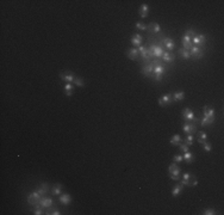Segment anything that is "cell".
Here are the masks:
<instances>
[{"label": "cell", "mask_w": 224, "mask_h": 215, "mask_svg": "<svg viewBox=\"0 0 224 215\" xmlns=\"http://www.w3.org/2000/svg\"><path fill=\"white\" fill-rule=\"evenodd\" d=\"M153 66H154V70H153V78L155 81H161L162 80V75L166 73V66L165 62L161 60H153L150 61Z\"/></svg>", "instance_id": "obj_1"}, {"label": "cell", "mask_w": 224, "mask_h": 215, "mask_svg": "<svg viewBox=\"0 0 224 215\" xmlns=\"http://www.w3.org/2000/svg\"><path fill=\"white\" fill-rule=\"evenodd\" d=\"M194 35H196V30L193 27H189V29L186 30L184 37L181 38V43H182V48L184 49H186V50L189 52V49L193 47V44H192V38L194 37Z\"/></svg>", "instance_id": "obj_2"}, {"label": "cell", "mask_w": 224, "mask_h": 215, "mask_svg": "<svg viewBox=\"0 0 224 215\" xmlns=\"http://www.w3.org/2000/svg\"><path fill=\"white\" fill-rule=\"evenodd\" d=\"M165 53V50H163V47L161 44H152L148 47V54H149V57L152 59V57H157V59H160L162 56V54Z\"/></svg>", "instance_id": "obj_3"}, {"label": "cell", "mask_w": 224, "mask_h": 215, "mask_svg": "<svg viewBox=\"0 0 224 215\" xmlns=\"http://www.w3.org/2000/svg\"><path fill=\"white\" fill-rule=\"evenodd\" d=\"M181 116H182V118L185 120V122H193V123L198 124V121H199V120H198V117H196L194 112H193L189 108H186V109L182 110Z\"/></svg>", "instance_id": "obj_4"}, {"label": "cell", "mask_w": 224, "mask_h": 215, "mask_svg": "<svg viewBox=\"0 0 224 215\" xmlns=\"http://www.w3.org/2000/svg\"><path fill=\"white\" fill-rule=\"evenodd\" d=\"M206 41H207V36L205 34H196L194 37L192 38V44L199 47V48H203L206 44Z\"/></svg>", "instance_id": "obj_5"}, {"label": "cell", "mask_w": 224, "mask_h": 215, "mask_svg": "<svg viewBox=\"0 0 224 215\" xmlns=\"http://www.w3.org/2000/svg\"><path fill=\"white\" fill-rule=\"evenodd\" d=\"M161 45L172 53V50H174V48H175V42H174V40L170 38V37H165V36H162Z\"/></svg>", "instance_id": "obj_6"}, {"label": "cell", "mask_w": 224, "mask_h": 215, "mask_svg": "<svg viewBox=\"0 0 224 215\" xmlns=\"http://www.w3.org/2000/svg\"><path fill=\"white\" fill-rule=\"evenodd\" d=\"M182 130L184 133L187 134H196L197 133V124L193 123V122H185L184 125H182Z\"/></svg>", "instance_id": "obj_7"}, {"label": "cell", "mask_w": 224, "mask_h": 215, "mask_svg": "<svg viewBox=\"0 0 224 215\" xmlns=\"http://www.w3.org/2000/svg\"><path fill=\"white\" fill-rule=\"evenodd\" d=\"M189 54H191V57H193V59H202L203 56H204V49L203 48H199V47H196V45H193L191 49H189Z\"/></svg>", "instance_id": "obj_8"}, {"label": "cell", "mask_w": 224, "mask_h": 215, "mask_svg": "<svg viewBox=\"0 0 224 215\" xmlns=\"http://www.w3.org/2000/svg\"><path fill=\"white\" fill-rule=\"evenodd\" d=\"M173 103V96L172 93H165L159 98V105L160 107H167L168 104Z\"/></svg>", "instance_id": "obj_9"}, {"label": "cell", "mask_w": 224, "mask_h": 215, "mask_svg": "<svg viewBox=\"0 0 224 215\" xmlns=\"http://www.w3.org/2000/svg\"><path fill=\"white\" fill-rule=\"evenodd\" d=\"M198 123L200 127H206V125H211L214 124V122H215V117H205V116H198Z\"/></svg>", "instance_id": "obj_10"}, {"label": "cell", "mask_w": 224, "mask_h": 215, "mask_svg": "<svg viewBox=\"0 0 224 215\" xmlns=\"http://www.w3.org/2000/svg\"><path fill=\"white\" fill-rule=\"evenodd\" d=\"M153 70H154V66H153L152 63H145L144 66H142V68H141V73L145 75V77H148V78H152L153 77Z\"/></svg>", "instance_id": "obj_11"}, {"label": "cell", "mask_w": 224, "mask_h": 215, "mask_svg": "<svg viewBox=\"0 0 224 215\" xmlns=\"http://www.w3.org/2000/svg\"><path fill=\"white\" fill-rule=\"evenodd\" d=\"M38 203H39V206L42 207L43 209L54 206V201H53V198H51V197H48V196H43L42 198H41V201H39Z\"/></svg>", "instance_id": "obj_12"}, {"label": "cell", "mask_w": 224, "mask_h": 215, "mask_svg": "<svg viewBox=\"0 0 224 215\" xmlns=\"http://www.w3.org/2000/svg\"><path fill=\"white\" fill-rule=\"evenodd\" d=\"M75 74H73L72 72H66V73H60V78L62 79L63 81L66 82H74V79H75Z\"/></svg>", "instance_id": "obj_13"}, {"label": "cell", "mask_w": 224, "mask_h": 215, "mask_svg": "<svg viewBox=\"0 0 224 215\" xmlns=\"http://www.w3.org/2000/svg\"><path fill=\"white\" fill-rule=\"evenodd\" d=\"M59 202L62 203L63 206H69L71 202H72V196H71L69 194H63L62 192V194L59 196Z\"/></svg>", "instance_id": "obj_14"}, {"label": "cell", "mask_w": 224, "mask_h": 215, "mask_svg": "<svg viewBox=\"0 0 224 215\" xmlns=\"http://www.w3.org/2000/svg\"><path fill=\"white\" fill-rule=\"evenodd\" d=\"M161 59L165 63H170V65H172V63L174 62L175 56H174V54L170 53V52H165V53L162 54Z\"/></svg>", "instance_id": "obj_15"}, {"label": "cell", "mask_w": 224, "mask_h": 215, "mask_svg": "<svg viewBox=\"0 0 224 215\" xmlns=\"http://www.w3.org/2000/svg\"><path fill=\"white\" fill-rule=\"evenodd\" d=\"M126 56L130 59V60H137L140 53H138V49L137 48H130L126 50Z\"/></svg>", "instance_id": "obj_16"}, {"label": "cell", "mask_w": 224, "mask_h": 215, "mask_svg": "<svg viewBox=\"0 0 224 215\" xmlns=\"http://www.w3.org/2000/svg\"><path fill=\"white\" fill-rule=\"evenodd\" d=\"M149 6L147 5V4H142L141 6H140V9H138V13H140V16L141 18H147L148 17V15H149Z\"/></svg>", "instance_id": "obj_17"}, {"label": "cell", "mask_w": 224, "mask_h": 215, "mask_svg": "<svg viewBox=\"0 0 224 215\" xmlns=\"http://www.w3.org/2000/svg\"><path fill=\"white\" fill-rule=\"evenodd\" d=\"M216 115V111L215 109L212 107H207V105H205L204 107V109H203V116L205 117H215Z\"/></svg>", "instance_id": "obj_18"}, {"label": "cell", "mask_w": 224, "mask_h": 215, "mask_svg": "<svg viewBox=\"0 0 224 215\" xmlns=\"http://www.w3.org/2000/svg\"><path fill=\"white\" fill-rule=\"evenodd\" d=\"M63 90H64V93L67 97H71L73 93H74V85L72 82H66L64 86H63Z\"/></svg>", "instance_id": "obj_19"}, {"label": "cell", "mask_w": 224, "mask_h": 215, "mask_svg": "<svg viewBox=\"0 0 224 215\" xmlns=\"http://www.w3.org/2000/svg\"><path fill=\"white\" fill-rule=\"evenodd\" d=\"M192 173H189V172H186V173H184L182 175V179L180 180V183L182 184V185H186V187H189V182H191V179H192Z\"/></svg>", "instance_id": "obj_20"}, {"label": "cell", "mask_w": 224, "mask_h": 215, "mask_svg": "<svg viewBox=\"0 0 224 215\" xmlns=\"http://www.w3.org/2000/svg\"><path fill=\"white\" fill-rule=\"evenodd\" d=\"M63 191V187L62 184H60V183H56L53 189H51V194L54 195V196H60L61 194H62Z\"/></svg>", "instance_id": "obj_21"}, {"label": "cell", "mask_w": 224, "mask_h": 215, "mask_svg": "<svg viewBox=\"0 0 224 215\" xmlns=\"http://www.w3.org/2000/svg\"><path fill=\"white\" fill-rule=\"evenodd\" d=\"M148 29H149V31H150L152 34H159V32L161 31L160 24H157V23H155V22L150 23V24L148 25Z\"/></svg>", "instance_id": "obj_22"}, {"label": "cell", "mask_w": 224, "mask_h": 215, "mask_svg": "<svg viewBox=\"0 0 224 215\" xmlns=\"http://www.w3.org/2000/svg\"><path fill=\"white\" fill-rule=\"evenodd\" d=\"M142 40H143L142 35H140V34H135V35L131 37V43H132L135 47H140L141 43H142Z\"/></svg>", "instance_id": "obj_23"}, {"label": "cell", "mask_w": 224, "mask_h": 215, "mask_svg": "<svg viewBox=\"0 0 224 215\" xmlns=\"http://www.w3.org/2000/svg\"><path fill=\"white\" fill-rule=\"evenodd\" d=\"M172 96H173V102H182L185 99V92L184 91H177Z\"/></svg>", "instance_id": "obj_24"}, {"label": "cell", "mask_w": 224, "mask_h": 215, "mask_svg": "<svg viewBox=\"0 0 224 215\" xmlns=\"http://www.w3.org/2000/svg\"><path fill=\"white\" fill-rule=\"evenodd\" d=\"M182 190H184V185L180 183L178 184L177 187H174V189L172 190V196L173 197H178L181 195V192H182Z\"/></svg>", "instance_id": "obj_25"}, {"label": "cell", "mask_w": 224, "mask_h": 215, "mask_svg": "<svg viewBox=\"0 0 224 215\" xmlns=\"http://www.w3.org/2000/svg\"><path fill=\"white\" fill-rule=\"evenodd\" d=\"M37 191H38L42 196H45V194H48V191H49V184H48V183H41L39 188L37 189Z\"/></svg>", "instance_id": "obj_26"}, {"label": "cell", "mask_w": 224, "mask_h": 215, "mask_svg": "<svg viewBox=\"0 0 224 215\" xmlns=\"http://www.w3.org/2000/svg\"><path fill=\"white\" fill-rule=\"evenodd\" d=\"M181 141H182V139H181V136L178 134L173 135L172 136V139L169 140V143L172 145V146H179L180 143H181Z\"/></svg>", "instance_id": "obj_27"}, {"label": "cell", "mask_w": 224, "mask_h": 215, "mask_svg": "<svg viewBox=\"0 0 224 215\" xmlns=\"http://www.w3.org/2000/svg\"><path fill=\"white\" fill-rule=\"evenodd\" d=\"M45 214L47 215H60L61 214V212L56 208V207H49V208H45Z\"/></svg>", "instance_id": "obj_28"}, {"label": "cell", "mask_w": 224, "mask_h": 215, "mask_svg": "<svg viewBox=\"0 0 224 215\" xmlns=\"http://www.w3.org/2000/svg\"><path fill=\"white\" fill-rule=\"evenodd\" d=\"M182 158H184V160L186 161L187 164H191V162H193V161H194V155H193V153L189 152V151L184 153Z\"/></svg>", "instance_id": "obj_29"}, {"label": "cell", "mask_w": 224, "mask_h": 215, "mask_svg": "<svg viewBox=\"0 0 224 215\" xmlns=\"http://www.w3.org/2000/svg\"><path fill=\"white\" fill-rule=\"evenodd\" d=\"M26 201H27V203H29L30 206H35V204H37V203H38V201L36 200V197L34 196V194H32V192L27 194Z\"/></svg>", "instance_id": "obj_30"}, {"label": "cell", "mask_w": 224, "mask_h": 215, "mask_svg": "<svg viewBox=\"0 0 224 215\" xmlns=\"http://www.w3.org/2000/svg\"><path fill=\"white\" fill-rule=\"evenodd\" d=\"M179 55L182 57V59H185V60H189L191 59V54L188 50L186 49H184V48H179Z\"/></svg>", "instance_id": "obj_31"}, {"label": "cell", "mask_w": 224, "mask_h": 215, "mask_svg": "<svg viewBox=\"0 0 224 215\" xmlns=\"http://www.w3.org/2000/svg\"><path fill=\"white\" fill-rule=\"evenodd\" d=\"M74 85H76V86H79V87H82V86H85V80H83V78H81V77H75V79H74V82H73Z\"/></svg>", "instance_id": "obj_32"}, {"label": "cell", "mask_w": 224, "mask_h": 215, "mask_svg": "<svg viewBox=\"0 0 224 215\" xmlns=\"http://www.w3.org/2000/svg\"><path fill=\"white\" fill-rule=\"evenodd\" d=\"M135 27H136L137 30H141V31H145V30L148 29V25H145L144 23H141V22H137V23L135 24Z\"/></svg>", "instance_id": "obj_33"}, {"label": "cell", "mask_w": 224, "mask_h": 215, "mask_svg": "<svg viewBox=\"0 0 224 215\" xmlns=\"http://www.w3.org/2000/svg\"><path fill=\"white\" fill-rule=\"evenodd\" d=\"M202 214L203 215H215V214H217V212H216L215 209H212V208H206V209H204V210L202 212Z\"/></svg>", "instance_id": "obj_34"}, {"label": "cell", "mask_w": 224, "mask_h": 215, "mask_svg": "<svg viewBox=\"0 0 224 215\" xmlns=\"http://www.w3.org/2000/svg\"><path fill=\"white\" fill-rule=\"evenodd\" d=\"M202 146H203V148H204L205 152H211L212 151V145L209 142V141H205Z\"/></svg>", "instance_id": "obj_35"}, {"label": "cell", "mask_w": 224, "mask_h": 215, "mask_svg": "<svg viewBox=\"0 0 224 215\" xmlns=\"http://www.w3.org/2000/svg\"><path fill=\"white\" fill-rule=\"evenodd\" d=\"M185 143H186L187 146H192V145H193V135H192V134H187V135H186Z\"/></svg>", "instance_id": "obj_36"}, {"label": "cell", "mask_w": 224, "mask_h": 215, "mask_svg": "<svg viewBox=\"0 0 224 215\" xmlns=\"http://www.w3.org/2000/svg\"><path fill=\"white\" fill-rule=\"evenodd\" d=\"M197 135H198V139H202V140H205V141H207V134L206 133H204V132H197Z\"/></svg>", "instance_id": "obj_37"}, {"label": "cell", "mask_w": 224, "mask_h": 215, "mask_svg": "<svg viewBox=\"0 0 224 215\" xmlns=\"http://www.w3.org/2000/svg\"><path fill=\"white\" fill-rule=\"evenodd\" d=\"M182 160H184V158H182V155H180V154H175V155L173 157V161L177 162V164H180Z\"/></svg>", "instance_id": "obj_38"}, {"label": "cell", "mask_w": 224, "mask_h": 215, "mask_svg": "<svg viewBox=\"0 0 224 215\" xmlns=\"http://www.w3.org/2000/svg\"><path fill=\"white\" fill-rule=\"evenodd\" d=\"M179 148H180V151H182L184 153H185V152H188V151H189V146H187L186 143H180V145H179Z\"/></svg>", "instance_id": "obj_39"}, {"label": "cell", "mask_w": 224, "mask_h": 215, "mask_svg": "<svg viewBox=\"0 0 224 215\" xmlns=\"http://www.w3.org/2000/svg\"><path fill=\"white\" fill-rule=\"evenodd\" d=\"M196 185H198V179L194 176H192V179L189 182V187H196Z\"/></svg>", "instance_id": "obj_40"}, {"label": "cell", "mask_w": 224, "mask_h": 215, "mask_svg": "<svg viewBox=\"0 0 224 215\" xmlns=\"http://www.w3.org/2000/svg\"><path fill=\"white\" fill-rule=\"evenodd\" d=\"M205 142V140H202V139H198V143L199 145H203V143Z\"/></svg>", "instance_id": "obj_41"}]
</instances>
